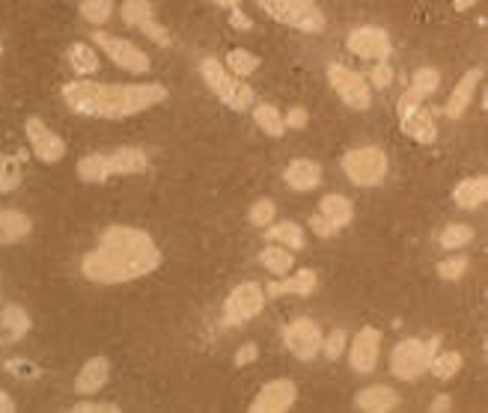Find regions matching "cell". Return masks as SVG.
Masks as SVG:
<instances>
[{
	"mask_svg": "<svg viewBox=\"0 0 488 413\" xmlns=\"http://www.w3.org/2000/svg\"><path fill=\"white\" fill-rule=\"evenodd\" d=\"M161 250L143 229L111 226L93 253L84 256L81 271L93 283H128V279L146 277L159 268Z\"/></svg>",
	"mask_w": 488,
	"mask_h": 413,
	"instance_id": "6da1fadb",
	"label": "cell"
},
{
	"mask_svg": "<svg viewBox=\"0 0 488 413\" xmlns=\"http://www.w3.org/2000/svg\"><path fill=\"white\" fill-rule=\"evenodd\" d=\"M63 98L74 113H84V117L126 119L161 104L167 98V89L161 84H89V80H72V84L63 87Z\"/></svg>",
	"mask_w": 488,
	"mask_h": 413,
	"instance_id": "7a4b0ae2",
	"label": "cell"
},
{
	"mask_svg": "<svg viewBox=\"0 0 488 413\" xmlns=\"http://www.w3.org/2000/svg\"><path fill=\"white\" fill-rule=\"evenodd\" d=\"M149 167L146 152L137 146H126L117 149L111 155H87L78 164V176L89 181V185H98V181H107L111 176H131V172H143Z\"/></svg>",
	"mask_w": 488,
	"mask_h": 413,
	"instance_id": "3957f363",
	"label": "cell"
},
{
	"mask_svg": "<svg viewBox=\"0 0 488 413\" xmlns=\"http://www.w3.org/2000/svg\"><path fill=\"white\" fill-rule=\"evenodd\" d=\"M200 74L205 80V87L212 89L214 98L223 102L229 107V111H238L244 113L247 107H253V89L244 84V80H238V74H233L223 63L212 60V57H205L200 63Z\"/></svg>",
	"mask_w": 488,
	"mask_h": 413,
	"instance_id": "277c9868",
	"label": "cell"
},
{
	"mask_svg": "<svg viewBox=\"0 0 488 413\" xmlns=\"http://www.w3.org/2000/svg\"><path fill=\"white\" fill-rule=\"evenodd\" d=\"M259 6L275 21L304 33H321L328 24L316 0H259Z\"/></svg>",
	"mask_w": 488,
	"mask_h": 413,
	"instance_id": "5b68a950",
	"label": "cell"
},
{
	"mask_svg": "<svg viewBox=\"0 0 488 413\" xmlns=\"http://www.w3.org/2000/svg\"><path fill=\"white\" fill-rule=\"evenodd\" d=\"M343 172L358 187H378L387 179V155L378 146L352 149L343 158Z\"/></svg>",
	"mask_w": 488,
	"mask_h": 413,
	"instance_id": "8992f818",
	"label": "cell"
},
{
	"mask_svg": "<svg viewBox=\"0 0 488 413\" xmlns=\"http://www.w3.org/2000/svg\"><path fill=\"white\" fill-rule=\"evenodd\" d=\"M438 348V340H405L393 348L391 354V371L399 381H414L423 371L429 369V363H432L435 351Z\"/></svg>",
	"mask_w": 488,
	"mask_h": 413,
	"instance_id": "52a82bcc",
	"label": "cell"
},
{
	"mask_svg": "<svg viewBox=\"0 0 488 413\" xmlns=\"http://www.w3.org/2000/svg\"><path fill=\"white\" fill-rule=\"evenodd\" d=\"M328 80H330V87H334V93L340 96V102L345 107H352V111H367L372 104V93H369V84L363 74L345 69L340 63H330Z\"/></svg>",
	"mask_w": 488,
	"mask_h": 413,
	"instance_id": "ba28073f",
	"label": "cell"
},
{
	"mask_svg": "<svg viewBox=\"0 0 488 413\" xmlns=\"http://www.w3.org/2000/svg\"><path fill=\"white\" fill-rule=\"evenodd\" d=\"M266 307V292H262L256 283H244L233 288V294L227 297V303H223V325L229 327H238L244 325V321L256 318Z\"/></svg>",
	"mask_w": 488,
	"mask_h": 413,
	"instance_id": "9c48e42d",
	"label": "cell"
},
{
	"mask_svg": "<svg viewBox=\"0 0 488 413\" xmlns=\"http://www.w3.org/2000/svg\"><path fill=\"white\" fill-rule=\"evenodd\" d=\"M93 42H98V48L111 57L120 69L126 72H135V74H146L149 72V57L140 51L137 45H131L128 39H120V36H111V33H96Z\"/></svg>",
	"mask_w": 488,
	"mask_h": 413,
	"instance_id": "30bf717a",
	"label": "cell"
},
{
	"mask_svg": "<svg viewBox=\"0 0 488 413\" xmlns=\"http://www.w3.org/2000/svg\"><path fill=\"white\" fill-rule=\"evenodd\" d=\"M283 342L298 360H313L321 348V330L316 327V321L295 318L292 325H286L283 330Z\"/></svg>",
	"mask_w": 488,
	"mask_h": 413,
	"instance_id": "8fae6325",
	"label": "cell"
},
{
	"mask_svg": "<svg viewBox=\"0 0 488 413\" xmlns=\"http://www.w3.org/2000/svg\"><path fill=\"white\" fill-rule=\"evenodd\" d=\"M24 131H27V140H30V149L43 164H57L66 155V143L63 137H57L51 128L45 126L39 117H30L24 122Z\"/></svg>",
	"mask_w": 488,
	"mask_h": 413,
	"instance_id": "7c38bea8",
	"label": "cell"
},
{
	"mask_svg": "<svg viewBox=\"0 0 488 413\" xmlns=\"http://www.w3.org/2000/svg\"><path fill=\"white\" fill-rule=\"evenodd\" d=\"M295 399H298V386L292 381H286V378H280V381H271L256 393V399L251 402V410L253 413H283L292 408Z\"/></svg>",
	"mask_w": 488,
	"mask_h": 413,
	"instance_id": "4fadbf2b",
	"label": "cell"
},
{
	"mask_svg": "<svg viewBox=\"0 0 488 413\" xmlns=\"http://www.w3.org/2000/svg\"><path fill=\"white\" fill-rule=\"evenodd\" d=\"M349 51L360 60H387L391 54V36L382 27H358L349 36Z\"/></svg>",
	"mask_w": 488,
	"mask_h": 413,
	"instance_id": "5bb4252c",
	"label": "cell"
},
{
	"mask_svg": "<svg viewBox=\"0 0 488 413\" xmlns=\"http://www.w3.org/2000/svg\"><path fill=\"white\" fill-rule=\"evenodd\" d=\"M122 19H126L128 27H137L143 30L149 39H155L161 48L170 45V33L161 27V24H155L152 19V6H149V0H126L122 4Z\"/></svg>",
	"mask_w": 488,
	"mask_h": 413,
	"instance_id": "9a60e30c",
	"label": "cell"
},
{
	"mask_svg": "<svg viewBox=\"0 0 488 413\" xmlns=\"http://www.w3.org/2000/svg\"><path fill=\"white\" fill-rule=\"evenodd\" d=\"M378 351H382V333L376 327H363L352 342V351H349V360H352V369L360 371V375H369L378 363Z\"/></svg>",
	"mask_w": 488,
	"mask_h": 413,
	"instance_id": "2e32d148",
	"label": "cell"
},
{
	"mask_svg": "<svg viewBox=\"0 0 488 413\" xmlns=\"http://www.w3.org/2000/svg\"><path fill=\"white\" fill-rule=\"evenodd\" d=\"M479 84H483V72H479V69H470V72L461 74V80L456 84V89H453L450 98H446V117L459 119L461 113H465L470 107V98H474Z\"/></svg>",
	"mask_w": 488,
	"mask_h": 413,
	"instance_id": "e0dca14e",
	"label": "cell"
},
{
	"mask_svg": "<svg viewBox=\"0 0 488 413\" xmlns=\"http://www.w3.org/2000/svg\"><path fill=\"white\" fill-rule=\"evenodd\" d=\"M107 378H111V363H107L105 357L87 360L84 369H81V375L74 378V393L78 395H96L107 384Z\"/></svg>",
	"mask_w": 488,
	"mask_h": 413,
	"instance_id": "ac0fdd59",
	"label": "cell"
},
{
	"mask_svg": "<svg viewBox=\"0 0 488 413\" xmlns=\"http://www.w3.org/2000/svg\"><path fill=\"white\" fill-rule=\"evenodd\" d=\"M283 179H286V185L292 187V191L307 194V191H313V187H319L321 167H319L316 161H310V158H298V161H292L286 167Z\"/></svg>",
	"mask_w": 488,
	"mask_h": 413,
	"instance_id": "d6986e66",
	"label": "cell"
},
{
	"mask_svg": "<svg viewBox=\"0 0 488 413\" xmlns=\"http://www.w3.org/2000/svg\"><path fill=\"white\" fill-rule=\"evenodd\" d=\"M33 229V220L24 211L4 209L0 211V244H15L21 238H27Z\"/></svg>",
	"mask_w": 488,
	"mask_h": 413,
	"instance_id": "ffe728a7",
	"label": "cell"
},
{
	"mask_svg": "<svg viewBox=\"0 0 488 413\" xmlns=\"http://www.w3.org/2000/svg\"><path fill=\"white\" fill-rule=\"evenodd\" d=\"M399 404V395L396 390L384 384H376V386H367V390L358 393V408L360 410H372V413H384V410H393Z\"/></svg>",
	"mask_w": 488,
	"mask_h": 413,
	"instance_id": "44dd1931",
	"label": "cell"
},
{
	"mask_svg": "<svg viewBox=\"0 0 488 413\" xmlns=\"http://www.w3.org/2000/svg\"><path fill=\"white\" fill-rule=\"evenodd\" d=\"M485 196H488V181L483 176L459 181L456 191H453V200H456V205L459 209H468V211L479 209V205L485 203Z\"/></svg>",
	"mask_w": 488,
	"mask_h": 413,
	"instance_id": "7402d4cb",
	"label": "cell"
},
{
	"mask_svg": "<svg viewBox=\"0 0 488 413\" xmlns=\"http://www.w3.org/2000/svg\"><path fill=\"white\" fill-rule=\"evenodd\" d=\"M402 131H405V134H408L411 140H417V143H432V140L438 137V128H435L432 113L423 111V107H417L414 113L402 117Z\"/></svg>",
	"mask_w": 488,
	"mask_h": 413,
	"instance_id": "603a6c76",
	"label": "cell"
},
{
	"mask_svg": "<svg viewBox=\"0 0 488 413\" xmlns=\"http://www.w3.org/2000/svg\"><path fill=\"white\" fill-rule=\"evenodd\" d=\"M313 288H316V274H313L310 268H304V271H298L295 277L271 283L266 294L268 297H280V294H310Z\"/></svg>",
	"mask_w": 488,
	"mask_h": 413,
	"instance_id": "cb8c5ba5",
	"label": "cell"
},
{
	"mask_svg": "<svg viewBox=\"0 0 488 413\" xmlns=\"http://www.w3.org/2000/svg\"><path fill=\"white\" fill-rule=\"evenodd\" d=\"M319 214L325 218L334 229H343L352 223V203L343 194H328L319 205Z\"/></svg>",
	"mask_w": 488,
	"mask_h": 413,
	"instance_id": "d4e9b609",
	"label": "cell"
},
{
	"mask_svg": "<svg viewBox=\"0 0 488 413\" xmlns=\"http://www.w3.org/2000/svg\"><path fill=\"white\" fill-rule=\"evenodd\" d=\"M0 327H4V336L10 342H19L21 336H27L30 330V316L24 312L21 307H6L4 312H0Z\"/></svg>",
	"mask_w": 488,
	"mask_h": 413,
	"instance_id": "484cf974",
	"label": "cell"
},
{
	"mask_svg": "<svg viewBox=\"0 0 488 413\" xmlns=\"http://www.w3.org/2000/svg\"><path fill=\"white\" fill-rule=\"evenodd\" d=\"M268 241L275 244H286V250H301L304 247V233L301 226L292 220H283V223H268V233H266Z\"/></svg>",
	"mask_w": 488,
	"mask_h": 413,
	"instance_id": "4316f807",
	"label": "cell"
},
{
	"mask_svg": "<svg viewBox=\"0 0 488 413\" xmlns=\"http://www.w3.org/2000/svg\"><path fill=\"white\" fill-rule=\"evenodd\" d=\"M253 119H256V126L266 131L268 137H283L286 122H283V113H280L277 107H271V104H256V107H253Z\"/></svg>",
	"mask_w": 488,
	"mask_h": 413,
	"instance_id": "83f0119b",
	"label": "cell"
},
{
	"mask_svg": "<svg viewBox=\"0 0 488 413\" xmlns=\"http://www.w3.org/2000/svg\"><path fill=\"white\" fill-rule=\"evenodd\" d=\"M259 262L266 265V271H271V274H277V277H283L292 271V253L283 250V247H275V244L259 253Z\"/></svg>",
	"mask_w": 488,
	"mask_h": 413,
	"instance_id": "f1b7e54d",
	"label": "cell"
},
{
	"mask_svg": "<svg viewBox=\"0 0 488 413\" xmlns=\"http://www.w3.org/2000/svg\"><path fill=\"white\" fill-rule=\"evenodd\" d=\"M223 65H227L233 74H238V78H247V74H253L256 69H259V57L244 51V48H236V51L227 54V63Z\"/></svg>",
	"mask_w": 488,
	"mask_h": 413,
	"instance_id": "f546056e",
	"label": "cell"
},
{
	"mask_svg": "<svg viewBox=\"0 0 488 413\" xmlns=\"http://www.w3.org/2000/svg\"><path fill=\"white\" fill-rule=\"evenodd\" d=\"M69 65L78 74H93V72H98V57L89 45L78 42V45L69 48Z\"/></svg>",
	"mask_w": 488,
	"mask_h": 413,
	"instance_id": "4dcf8cb0",
	"label": "cell"
},
{
	"mask_svg": "<svg viewBox=\"0 0 488 413\" xmlns=\"http://www.w3.org/2000/svg\"><path fill=\"white\" fill-rule=\"evenodd\" d=\"M429 369H432L435 378H441V381H450V378L459 375V369H461V354H456V351L435 354L432 363H429Z\"/></svg>",
	"mask_w": 488,
	"mask_h": 413,
	"instance_id": "1f68e13d",
	"label": "cell"
},
{
	"mask_svg": "<svg viewBox=\"0 0 488 413\" xmlns=\"http://www.w3.org/2000/svg\"><path fill=\"white\" fill-rule=\"evenodd\" d=\"M474 241V229L465 226V223H453L441 233V247L444 250H461L465 244Z\"/></svg>",
	"mask_w": 488,
	"mask_h": 413,
	"instance_id": "d6a6232c",
	"label": "cell"
},
{
	"mask_svg": "<svg viewBox=\"0 0 488 413\" xmlns=\"http://www.w3.org/2000/svg\"><path fill=\"white\" fill-rule=\"evenodd\" d=\"M21 185V164L10 158V155H0V194H10Z\"/></svg>",
	"mask_w": 488,
	"mask_h": 413,
	"instance_id": "836d02e7",
	"label": "cell"
},
{
	"mask_svg": "<svg viewBox=\"0 0 488 413\" xmlns=\"http://www.w3.org/2000/svg\"><path fill=\"white\" fill-rule=\"evenodd\" d=\"M441 87V74H438L435 69H429V65H423V69L414 72V78H411V89H417L420 96H432L435 89Z\"/></svg>",
	"mask_w": 488,
	"mask_h": 413,
	"instance_id": "e575fe53",
	"label": "cell"
},
{
	"mask_svg": "<svg viewBox=\"0 0 488 413\" xmlns=\"http://www.w3.org/2000/svg\"><path fill=\"white\" fill-rule=\"evenodd\" d=\"M111 12H113L111 0H84V4H81V15H84L89 24H105L111 19Z\"/></svg>",
	"mask_w": 488,
	"mask_h": 413,
	"instance_id": "d590c367",
	"label": "cell"
},
{
	"mask_svg": "<svg viewBox=\"0 0 488 413\" xmlns=\"http://www.w3.org/2000/svg\"><path fill=\"white\" fill-rule=\"evenodd\" d=\"M465 268H468L465 256H453V259H444L441 265H438V277L441 279H459L461 274H465Z\"/></svg>",
	"mask_w": 488,
	"mask_h": 413,
	"instance_id": "8d00e7d4",
	"label": "cell"
},
{
	"mask_svg": "<svg viewBox=\"0 0 488 413\" xmlns=\"http://www.w3.org/2000/svg\"><path fill=\"white\" fill-rule=\"evenodd\" d=\"M345 330H334V333L328 336L325 342H321V351H325V357L328 360H340L343 357V348H345Z\"/></svg>",
	"mask_w": 488,
	"mask_h": 413,
	"instance_id": "74e56055",
	"label": "cell"
},
{
	"mask_svg": "<svg viewBox=\"0 0 488 413\" xmlns=\"http://www.w3.org/2000/svg\"><path fill=\"white\" fill-rule=\"evenodd\" d=\"M275 203L271 200H259V203H253V209H251V223L253 226H268L271 220H275Z\"/></svg>",
	"mask_w": 488,
	"mask_h": 413,
	"instance_id": "f35d334b",
	"label": "cell"
},
{
	"mask_svg": "<svg viewBox=\"0 0 488 413\" xmlns=\"http://www.w3.org/2000/svg\"><path fill=\"white\" fill-rule=\"evenodd\" d=\"M391 80H393V69H391V63L378 60V65H376V69H372L369 84L376 87V89H384V87H391Z\"/></svg>",
	"mask_w": 488,
	"mask_h": 413,
	"instance_id": "ab89813d",
	"label": "cell"
},
{
	"mask_svg": "<svg viewBox=\"0 0 488 413\" xmlns=\"http://www.w3.org/2000/svg\"><path fill=\"white\" fill-rule=\"evenodd\" d=\"M420 102H423V96H420L417 89H408V93L399 98V119L408 117V113H414L420 107Z\"/></svg>",
	"mask_w": 488,
	"mask_h": 413,
	"instance_id": "60d3db41",
	"label": "cell"
},
{
	"mask_svg": "<svg viewBox=\"0 0 488 413\" xmlns=\"http://www.w3.org/2000/svg\"><path fill=\"white\" fill-rule=\"evenodd\" d=\"M74 413H117L120 408H117V404H96V402H78V404H74V408H72Z\"/></svg>",
	"mask_w": 488,
	"mask_h": 413,
	"instance_id": "b9f144b4",
	"label": "cell"
},
{
	"mask_svg": "<svg viewBox=\"0 0 488 413\" xmlns=\"http://www.w3.org/2000/svg\"><path fill=\"white\" fill-rule=\"evenodd\" d=\"M283 122L289 128H304L307 126V111H304V107H292V111L283 117Z\"/></svg>",
	"mask_w": 488,
	"mask_h": 413,
	"instance_id": "7bdbcfd3",
	"label": "cell"
},
{
	"mask_svg": "<svg viewBox=\"0 0 488 413\" xmlns=\"http://www.w3.org/2000/svg\"><path fill=\"white\" fill-rule=\"evenodd\" d=\"M310 226H313V233H316V235H321V238H330V235L337 233V229L330 226V223H328L325 218H321V214H316V218L310 220Z\"/></svg>",
	"mask_w": 488,
	"mask_h": 413,
	"instance_id": "ee69618b",
	"label": "cell"
},
{
	"mask_svg": "<svg viewBox=\"0 0 488 413\" xmlns=\"http://www.w3.org/2000/svg\"><path fill=\"white\" fill-rule=\"evenodd\" d=\"M6 369L19 371V378H36V366H30V363H24V360H10L6 363Z\"/></svg>",
	"mask_w": 488,
	"mask_h": 413,
	"instance_id": "f6af8a7d",
	"label": "cell"
},
{
	"mask_svg": "<svg viewBox=\"0 0 488 413\" xmlns=\"http://www.w3.org/2000/svg\"><path fill=\"white\" fill-rule=\"evenodd\" d=\"M251 360H256V345L247 342V345H242V348H238V354H236V366H244V363H251Z\"/></svg>",
	"mask_w": 488,
	"mask_h": 413,
	"instance_id": "bcb514c9",
	"label": "cell"
},
{
	"mask_svg": "<svg viewBox=\"0 0 488 413\" xmlns=\"http://www.w3.org/2000/svg\"><path fill=\"white\" fill-rule=\"evenodd\" d=\"M432 410H450V395H438V399L432 402Z\"/></svg>",
	"mask_w": 488,
	"mask_h": 413,
	"instance_id": "7dc6e473",
	"label": "cell"
},
{
	"mask_svg": "<svg viewBox=\"0 0 488 413\" xmlns=\"http://www.w3.org/2000/svg\"><path fill=\"white\" fill-rule=\"evenodd\" d=\"M233 27H238V30H247V27H251V21H247L242 12H233Z\"/></svg>",
	"mask_w": 488,
	"mask_h": 413,
	"instance_id": "c3c4849f",
	"label": "cell"
},
{
	"mask_svg": "<svg viewBox=\"0 0 488 413\" xmlns=\"http://www.w3.org/2000/svg\"><path fill=\"white\" fill-rule=\"evenodd\" d=\"M6 410H15V404H12V399L6 393H0V413H6Z\"/></svg>",
	"mask_w": 488,
	"mask_h": 413,
	"instance_id": "681fc988",
	"label": "cell"
},
{
	"mask_svg": "<svg viewBox=\"0 0 488 413\" xmlns=\"http://www.w3.org/2000/svg\"><path fill=\"white\" fill-rule=\"evenodd\" d=\"M476 0H456V10H468V6H474Z\"/></svg>",
	"mask_w": 488,
	"mask_h": 413,
	"instance_id": "f907efd6",
	"label": "cell"
},
{
	"mask_svg": "<svg viewBox=\"0 0 488 413\" xmlns=\"http://www.w3.org/2000/svg\"><path fill=\"white\" fill-rule=\"evenodd\" d=\"M214 4H218V6H236L238 0H214Z\"/></svg>",
	"mask_w": 488,
	"mask_h": 413,
	"instance_id": "816d5d0a",
	"label": "cell"
}]
</instances>
